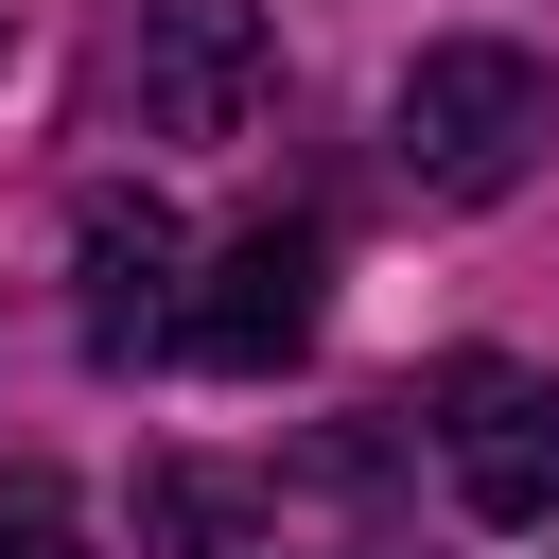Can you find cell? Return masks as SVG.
Instances as JSON below:
<instances>
[{
  "instance_id": "52a82bcc",
  "label": "cell",
  "mask_w": 559,
  "mask_h": 559,
  "mask_svg": "<svg viewBox=\"0 0 559 559\" xmlns=\"http://www.w3.org/2000/svg\"><path fill=\"white\" fill-rule=\"evenodd\" d=\"M0 559H105L87 507H70V472H0Z\"/></svg>"
},
{
  "instance_id": "3957f363",
  "label": "cell",
  "mask_w": 559,
  "mask_h": 559,
  "mask_svg": "<svg viewBox=\"0 0 559 559\" xmlns=\"http://www.w3.org/2000/svg\"><path fill=\"white\" fill-rule=\"evenodd\" d=\"M314 314H332V227H280V210H262V227H227L210 280L175 297V349H192V367H280Z\"/></svg>"
},
{
  "instance_id": "6da1fadb",
  "label": "cell",
  "mask_w": 559,
  "mask_h": 559,
  "mask_svg": "<svg viewBox=\"0 0 559 559\" xmlns=\"http://www.w3.org/2000/svg\"><path fill=\"white\" fill-rule=\"evenodd\" d=\"M559 157V70L524 52V35H437L419 70H402V175L437 192V210H489V192H524Z\"/></svg>"
},
{
  "instance_id": "277c9868",
  "label": "cell",
  "mask_w": 559,
  "mask_h": 559,
  "mask_svg": "<svg viewBox=\"0 0 559 559\" xmlns=\"http://www.w3.org/2000/svg\"><path fill=\"white\" fill-rule=\"evenodd\" d=\"M280 87V17L262 0H157L140 17V122L157 140H245Z\"/></svg>"
},
{
  "instance_id": "5b68a950",
  "label": "cell",
  "mask_w": 559,
  "mask_h": 559,
  "mask_svg": "<svg viewBox=\"0 0 559 559\" xmlns=\"http://www.w3.org/2000/svg\"><path fill=\"white\" fill-rule=\"evenodd\" d=\"M70 262H87V367L175 349V280H192V245H175L157 192H87V210H70Z\"/></svg>"
},
{
  "instance_id": "7a4b0ae2",
  "label": "cell",
  "mask_w": 559,
  "mask_h": 559,
  "mask_svg": "<svg viewBox=\"0 0 559 559\" xmlns=\"http://www.w3.org/2000/svg\"><path fill=\"white\" fill-rule=\"evenodd\" d=\"M419 437L454 454V507H472V524H559V384H542V367L454 349Z\"/></svg>"
},
{
  "instance_id": "8992f818",
  "label": "cell",
  "mask_w": 559,
  "mask_h": 559,
  "mask_svg": "<svg viewBox=\"0 0 559 559\" xmlns=\"http://www.w3.org/2000/svg\"><path fill=\"white\" fill-rule=\"evenodd\" d=\"M262 507H280L262 472H210V454H157V472H140V559H210V542H245Z\"/></svg>"
}]
</instances>
